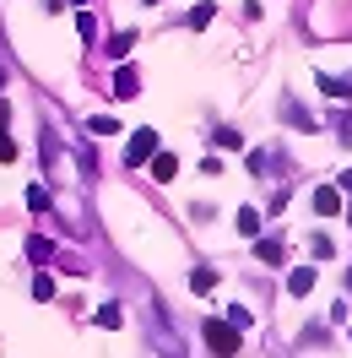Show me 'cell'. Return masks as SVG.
Listing matches in <instances>:
<instances>
[{
  "mask_svg": "<svg viewBox=\"0 0 352 358\" xmlns=\"http://www.w3.org/2000/svg\"><path fill=\"white\" fill-rule=\"evenodd\" d=\"M206 348L222 353V358H233V353H239V331H233V326H222V320H206Z\"/></svg>",
  "mask_w": 352,
  "mask_h": 358,
  "instance_id": "cell-1",
  "label": "cell"
},
{
  "mask_svg": "<svg viewBox=\"0 0 352 358\" xmlns=\"http://www.w3.org/2000/svg\"><path fill=\"white\" fill-rule=\"evenodd\" d=\"M152 152H157V131H135L131 147H125V163H147Z\"/></svg>",
  "mask_w": 352,
  "mask_h": 358,
  "instance_id": "cell-2",
  "label": "cell"
},
{
  "mask_svg": "<svg viewBox=\"0 0 352 358\" xmlns=\"http://www.w3.org/2000/svg\"><path fill=\"white\" fill-rule=\"evenodd\" d=\"M314 212H320V217H336V212H342V190H336V185L314 190Z\"/></svg>",
  "mask_w": 352,
  "mask_h": 358,
  "instance_id": "cell-3",
  "label": "cell"
},
{
  "mask_svg": "<svg viewBox=\"0 0 352 358\" xmlns=\"http://www.w3.org/2000/svg\"><path fill=\"white\" fill-rule=\"evenodd\" d=\"M309 288H314V266H293L287 271V293H293V299H304Z\"/></svg>",
  "mask_w": 352,
  "mask_h": 358,
  "instance_id": "cell-4",
  "label": "cell"
},
{
  "mask_svg": "<svg viewBox=\"0 0 352 358\" xmlns=\"http://www.w3.org/2000/svg\"><path fill=\"white\" fill-rule=\"evenodd\" d=\"M255 255H261V261H271V266H282V261H287L282 239H255Z\"/></svg>",
  "mask_w": 352,
  "mask_h": 358,
  "instance_id": "cell-5",
  "label": "cell"
},
{
  "mask_svg": "<svg viewBox=\"0 0 352 358\" xmlns=\"http://www.w3.org/2000/svg\"><path fill=\"white\" fill-rule=\"evenodd\" d=\"M239 234H244V239H261V212H255V206H244V212H239Z\"/></svg>",
  "mask_w": 352,
  "mask_h": 358,
  "instance_id": "cell-6",
  "label": "cell"
},
{
  "mask_svg": "<svg viewBox=\"0 0 352 358\" xmlns=\"http://www.w3.org/2000/svg\"><path fill=\"white\" fill-rule=\"evenodd\" d=\"M135 87H141V82H135V71H131V66H119V76H114V92H119V98H135Z\"/></svg>",
  "mask_w": 352,
  "mask_h": 358,
  "instance_id": "cell-7",
  "label": "cell"
},
{
  "mask_svg": "<svg viewBox=\"0 0 352 358\" xmlns=\"http://www.w3.org/2000/svg\"><path fill=\"white\" fill-rule=\"evenodd\" d=\"M152 157H157V163H152V174H157V179H174V174H179V163H174L168 152H152Z\"/></svg>",
  "mask_w": 352,
  "mask_h": 358,
  "instance_id": "cell-8",
  "label": "cell"
},
{
  "mask_svg": "<svg viewBox=\"0 0 352 358\" xmlns=\"http://www.w3.org/2000/svg\"><path fill=\"white\" fill-rule=\"evenodd\" d=\"M131 44H135V33L125 27V33H114V38H109V55H131Z\"/></svg>",
  "mask_w": 352,
  "mask_h": 358,
  "instance_id": "cell-9",
  "label": "cell"
},
{
  "mask_svg": "<svg viewBox=\"0 0 352 358\" xmlns=\"http://www.w3.org/2000/svg\"><path fill=\"white\" fill-rule=\"evenodd\" d=\"M33 299H54V277H49V271L33 277Z\"/></svg>",
  "mask_w": 352,
  "mask_h": 358,
  "instance_id": "cell-10",
  "label": "cell"
},
{
  "mask_svg": "<svg viewBox=\"0 0 352 358\" xmlns=\"http://www.w3.org/2000/svg\"><path fill=\"white\" fill-rule=\"evenodd\" d=\"M27 206H33V212H44V206H49V190H44V185H27Z\"/></svg>",
  "mask_w": 352,
  "mask_h": 358,
  "instance_id": "cell-11",
  "label": "cell"
},
{
  "mask_svg": "<svg viewBox=\"0 0 352 358\" xmlns=\"http://www.w3.org/2000/svg\"><path fill=\"white\" fill-rule=\"evenodd\" d=\"M119 131V120H109V114H98V120H92V136H114Z\"/></svg>",
  "mask_w": 352,
  "mask_h": 358,
  "instance_id": "cell-12",
  "label": "cell"
},
{
  "mask_svg": "<svg viewBox=\"0 0 352 358\" xmlns=\"http://www.w3.org/2000/svg\"><path fill=\"white\" fill-rule=\"evenodd\" d=\"M190 288H196V293H212V288H217V277H212V271H196V277H190Z\"/></svg>",
  "mask_w": 352,
  "mask_h": 358,
  "instance_id": "cell-13",
  "label": "cell"
},
{
  "mask_svg": "<svg viewBox=\"0 0 352 358\" xmlns=\"http://www.w3.org/2000/svg\"><path fill=\"white\" fill-rule=\"evenodd\" d=\"M27 255H33V261H49V255H54V245H49V239H33V245H27Z\"/></svg>",
  "mask_w": 352,
  "mask_h": 358,
  "instance_id": "cell-14",
  "label": "cell"
},
{
  "mask_svg": "<svg viewBox=\"0 0 352 358\" xmlns=\"http://www.w3.org/2000/svg\"><path fill=\"white\" fill-rule=\"evenodd\" d=\"M309 245H314V261H330V255H336V245H330V239H309Z\"/></svg>",
  "mask_w": 352,
  "mask_h": 358,
  "instance_id": "cell-15",
  "label": "cell"
},
{
  "mask_svg": "<svg viewBox=\"0 0 352 358\" xmlns=\"http://www.w3.org/2000/svg\"><path fill=\"white\" fill-rule=\"evenodd\" d=\"M11 157H17V141H11V136H0V163H11Z\"/></svg>",
  "mask_w": 352,
  "mask_h": 358,
  "instance_id": "cell-16",
  "label": "cell"
},
{
  "mask_svg": "<svg viewBox=\"0 0 352 358\" xmlns=\"http://www.w3.org/2000/svg\"><path fill=\"white\" fill-rule=\"evenodd\" d=\"M342 190H352V169H347V174H342Z\"/></svg>",
  "mask_w": 352,
  "mask_h": 358,
  "instance_id": "cell-17",
  "label": "cell"
},
{
  "mask_svg": "<svg viewBox=\"0 0 352 358\" xmlns=\"http://www.w3.org/2000/svg\"><path fill=\"white\" fill-rule=\"evenodd\" d=\"M342 206H347V217H352V201H342Z\"/></svg>",
  "mask_w": 352,
  "mask_h": 358,
  "instance_id": "cell-18",
  "label": "cell"
},
{
  "mask_svg": "<svg viewBox=\"0 0 352 358\" xmlns=\"http://www.w3.org/2000/svg\"><path fill=\"white\" fill-rule=\"evenodd\" d=\"M76 6H82V0H76Z\"/></svg>",
  "mask_w": 352,
  "mask_h": 358,
  "instance_id": "cell-19",
  "label": "cell"
}]
</instances>
